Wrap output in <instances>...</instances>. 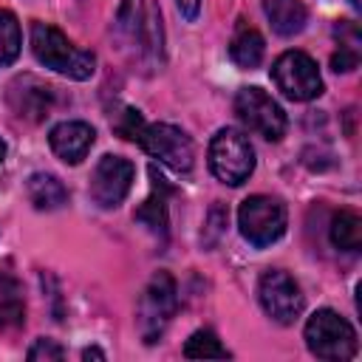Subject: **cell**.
Masks as SVG:
<instances>
[{
    "mask_svg": "<svg viewBox=\"0 0 362 362\" xmlns=\"http://www.w3.org/2000/svg\"><path fill=\"white\" fill-rule=\"evenodd\" d=\"M31 51L40 65H45L68 79H76V82L90 79L96 71V57L90 51H82L79 45H74L51 23H40V20L31 23Z\"/></svg>",
    "mask_w": 362,
    "mask_h": 362,
    "instance_id": "1",
    "label": "cell"
},
{
    "mask_svg": "<svg viewBox=\"0 0 362 362\" xmlns=\"http://www.w3.org/2000/svg\"><path fill=\"white\" fill-rule=\"evenodd\" d=\"M116 28L122 40L147 62H161V45H164V31H161V11L156 8L153 0H124L119 14H116Z\"/></svg>",
    "mask_w": 362,
    "mask_h": 362,
    "instance_id": "2",
    "label": "cell"
},
{
    "mask_svg": "<svg viewBox=\"0 0 362 362\" xmlns=\"http://www.w3.org/2000/svg\"><path fill=\"white\" fill-rule=\"evenodd\" d=\"M305 345L317 359H328V362H345L359 348L354 325L334 308H320L308 317Z\"/></svg>",
    "mask_w": 362,
    "mask_h": 362,
    "instance_id": "3",
    "label": "cell"
},
{
    "mask_svg": "<svg viewBox=\"0 0 362 362\" xmlns=\"http://www.w3.org/2000/svg\"><path fill=\"white\" fill-rule=\"evenodd\" d=\"M209 170L218 181L240 187L255 173V147L235 127H221L209 141Z\"/></svg>",
    "mask_w": 362,
    "mask_h": 362,
    "instance_id": "4",
    "label": "cell"
},
{
    "mask_svg": "<svg viewBox=\"0 0 362 362\" xmlns=\"http://www.w3.org/2000/svg\"><path fill=\"white\" fill-rule=\"evenodd\" d=\"M238 226L252 246H272L286 232V206L272 195H249L238 209Z\"/></svg>",
    "mask_w": 362,
    "mask_h": 362,
    "instance_id": "5",
    "label": "cell"
},
{
    "mask_svg": "<svg viewBox=\"0 0 362 362\" xmlns=\"http://www.w3.org/2000/svg\"><path fill=\"white\" fill-rule=\"evenodd\" d=\"M272 79L286 99L311 102L322 93V76L317 62L305 51H286L272 65Z\"/></svg>",
    "mask_w": 362,
    "mask_h": 362,
    "instance_id": "6",
    "label": "cell"
},
{
    "mask_svg": "<svg viewBox=\"0 0 362 362\" xmlns=\"http://www.w3.org/2000/svg\"><path fill=\"white\" fill-rule=\"evenodd\" d=\"M235 113L252 133L263 136L266 141H280L286 136L288 119L263 88H240L235 96Z\"/></svg>",
    "mask_w": 362,
    "mask_h": 362,
    "instance_id": "7",
    "label": "cell"
},
{
    "mask_svg": "<svg viewBox=\"0 0 362 362\" xmlns=\"http://www.w3.org/2000/svg\"><path fill=\"white\" fill-rule=\"evenodd\" d=\"M175 305H178L175 280H173V274L158 272L147 283V288L139 300V328H141V337H144L147 345H153L164 334L167 322L175 314Z\"/></svg>",
    "mask_w": 362,
    "mask_h": 362,
    "instance_id": "8",
    "label": "cell"
},
{
    "mask_svg": "<svg viewBox=\"0 0 362 362\" xmlns=\"http://www.w3.org/2000/svg\"><path fill=\"white\" fill-rule=\"evenodd\" d=\"M257 297H260L263 311L280 325H291L303 314V305H305L297 280L283 269L263 272V277L257 283Z\"/></svg>",
    "mask_w": 362,
    "mask_h": 362,
    "instance_id": "9",
    "label": "cell"
},
{
    "mask_svg": "<svg viewBox=\"0 0 362 362\" xmlns=\"http://www.w3.org/2000/svg\"><path fill=\"white\" fill-rule=\"evenodd\" d=\"M139 144L153 156L158 158L161 164H167L170 170L175 173H189L192 170V161H195V150H192V141L189 136L175 127V124H167V122H158V124H144L141 136H139Z\"/></svg>",
    "mask_w": 362,
    "mask_h": 362,
    "instance_id": "10",
    "label": "cell"
},
{
    "mask_svg": "<svg viewBox=\"0 0 362 362\" xmlns=\"http://www.w3.org/2000/svg\"><path fill=\"white\" fill-rule=\"evenodd\" d=\"M136 178V167L122 156H102L90 173V198L102 209H116Z\"/></svg>",
    "mask_w": 362,
    "mask_h": 362,
    "instance_id": "11",
    "label": "cell"
},
{
    "mask_svg": "<svg viewBox=\"0 0 362 362\" xmlns=\"http://www.w3.org/2000/svg\"><path fill=\"white\" fill-rule=\"evenodd\" d=\"M6 102L8 107L28 122H42L51 113V102H54V90L42 82H37L34 76H17L14 82H8L6 88Z\"/></svg>",
    "mask_w": 362,
    "mask_h": 362,
    "instance_id": "12",
    "label": "cell"
},
{
    "mask_svg": "<svg viewBox=\"0 0 362 362\" xmlns=\"http://www.w3.org/2000/svg\"><path fill=\"white\" fill-rule=\"evenodd\" d=\"M93 139H96V133L88 122H59L48 133V144H51L54 156L65 164H79L88 156Z\"/></svg>",
    "mask_w": 362,
    "mask_h": 362,
    "instance_id": "13",
    "label": "cell"
},
{
    "mask_svg": "<svg viewBox=\"0 0 362 362\" xmlns=\"http://www.w3.org/2000/svg\"><path fill=\"white\" fill-rule=\"evenodd\" d=\"M150 181H153V192L147 195V201L136 209V221L139 223H144L153 235H167V195L173 192L170 189V184H167V178L156 170V167H150Z\"/></svg>",
    "mask_w": 362,
    "mask_h": 362,
    "instance_id": "14",
    "label": "cell"
},
{
    "mask_svg": "<svg viewBox=\"0 0 362 362\" xmlns=\"http://www.w3.org/2000/svg\"><path fill=\"white\" fill-rule=\"evenodd\" d=\"M263 54H266V42H263L260 31L252 28V25H246L240 20L238 28H235V34H232V40H229V57H232V62L240 65V68H246V71H252V68H257L263 62Z\"/></svg>",
    "mask_w": 362,
    "mask_h": 362,
    "instance_id": "15",
    "label": "cell"
},
{
    "mask_svg": "<svg viewBox=\"0 0 362 362\" xmlns=\"http://www.w3.org/2000/svg\"><path fill=\"white\" fill-rule=\"evenodd\" d=\"M263 11L280 37H294L305 28L308 11L303 0H263Z\"/></svg>",
    "mask_w": 362,
    "mask_h": 362,
    "instance_id": "16",
    "label": "cell"
},
{
    "mask_svg": "<svg viewBox=\"0 0 362 362\" xmlns=\"http://www.w3.org/2000/svg\"><path fill=\"white\" fill-rule=\"evenodd\" d=\"M25 189H28V201L42 212H51V209H59L68 204L65 184L51 173H34L25 184Z\"/></svg>",
    "mask_w": 362,
    "mask_h": 362,
    "instance_id": "17",
    "label": "cell"
},
{
    "mask_svg": "<svg viewBox=\"0 0 362 362\" xmlns=\"http://www.w3.org/2000/svg\"><path fill=\"white\" fill-rule=\"evenodd\" d=\"M23 320H25L23 286L14 277L0 274V328H14Z\"/></svg>",
    "mask_w": 362,
    "mask_h": 362,
    "instance_id": "18",
    "label": "cell"
},
{
    "mask_svg": "<svg viewBox=\"0 0 362 362\" xmlns=\"http://www.w3.org/2000/svg\"><path fill=\"white\" fill-rule=\"evenodd\" d=\"M331 243L342 252H359L362 246V218L356 212H337L331 221Z\"/></svg>",
    "mask_w": 362,
    "mask_h": 362,
    "instance_id": "19",
    "label": "cell"
},
{
    "mask_svg": "<svg viewBox=\"0 0 362 362\" xmlns=\"http://www.w3.org/2000/svg\"><path fill=\"white\" fill-rule=\"evenodd\" d=\"M184 356L187 359H226L229 351L221 345V339L209 328H198L187 342H184Z\"/></svg>",
    "mask_w": 362,
    "mask_h": 362,
    "instance_id": "20",
    "label": "cell"
},
{
    "mask_svg": "<svg viewBox=\"0 0 362 362\" xmlns=\"http://www.w3.org/2000/svg\"><path fill=\"white\" fill-rule=\"evenodd\" d=\"M23 45V34H20V23L11 11L0 8V68H8Z\"/></svg>",
    "mask_w": 362,
    "mask_h": 362,
    "instance_id": "21",
    "label": "cell"
},
{
    "mask_svg": "<svg viewBox=\"0 0 362 362\" xmlns=\"http://www.w3.org/2000/svg\"><path fill=\"white\" fill-rule=\"evenodd\" d=\"M356 42H359V37L339 40V48H337V54L331 57V68H334L337 74H348V71H354V68L359 65V48H356Z\"/></svg>",
    "mask_w": 362,
    "mask_h": 362,
    "instance_id": "22",
    "label": "cell"
},
{
    "mask_svg": "<svg viewBox=\"0 0 362 362\" xmlns=\"http://www.w3.org/2000/svg\"><path fill=\"white\" fill-rule=\"evenodd\" d=\"M113 130H116L122 139H127V141H139V136H141V130H144V119H141L139 110L124 107V110L116 116Z\"/></svg>",
    "mask_w": 362,
    "mask_h": 362,
    "instance_id": "23",
    "label": "cell"
},
{
    "mask_svg": "<svg viewBox=\"0 0 362 362\" xmlns=\"http://www.w3.org/2000/svg\"><path fill=\"white\" fill-rule=\"evenodd\" d=\"M65 351L54 342V339H37L31 348H28V359L37 362V359H62Z\"/></svg>",
    "mask_w": 362,
    "mask_h": 362,
    "instance_id": "24",
    "label": "cell"
},
{
    "mask_svg": "<svg viewBox=\"0 0 362 362\" xmlns=\"http://www.w3.org/2000/svg\"><path fill=\"white\" fill-rule=\"evenodd\" d=\"M175 6H178V11H181L187 20H195L198 11H201V0H175Z\"/></svg>",
    "mask_w": 362,
    "mask_h": 362,
    "instance_id": "25",
    "label": "cell"
},
{
    "mask_svg": "<svg viewBox=\"0 0 362 362\" xmlns=\"http://www.w3.org/2000/svg\"><path fill=\"white\" fill-rule=\"evenodd\" d=\"M82 359H105V354L99 348H85L82 351Z\"/></svg>",
    "mask_w": 362,
    "mask_h": 362,
    "instance_id": "26",
    "label": "cell"
},
{
    "mask_svg": "<svg viewBox=\"0 0 362 362\" xmlns=\"http://www.w3.org/2000/svg\"><path fill=\"white\" fill-rule=\"evenodd\" d=\"M3 158H6V141L0 139V164H3Z\"/></svg>",
    "mask_w": 362,
    "mask_h": 362,
    "instance_id": "27",
    "label": "cell"
},
{
    "mask_svg": "<svg viewBox=\"0 0 362 362\" xmlns=\"http://www.w3.org/2000/svg\"><path fill=\"white\" fill-rule=\"evenodd\" d=\"M351 6H354V8H362V0H351Z\"/></svg>",
    "mask_w": 362,
    "mask_h": 362,
    "instance_id": "28",
    "label": "cell"
}]
</instances>
